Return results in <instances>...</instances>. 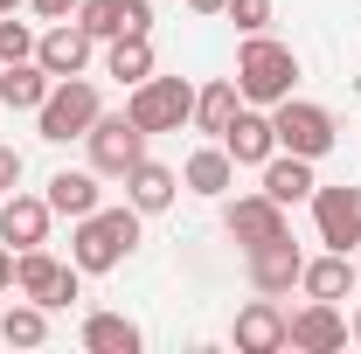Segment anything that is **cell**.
Instances as JSON below:
<instances>
[{
    "instance_id": "12",
    "label": "cell",
    "mask_w": 361,
    "mask_h": 354,
    "mask_svg": "<svg viewBox=\"0 0 361 354\" xmlns=\"http://www.w3.org/2000/svg\"><path fill=\"white\" fill-rule=\"evenodd\" d=\"M223 229L250 250V243H264V236H285L292 222H285V209L257 188V195H223Z\"/></svg>"
},
{
    "instance_id": "3",
    "label": "cell",
    "mask_w": 361,
    "mask_h": 354,
    "mask_svg": "<svg viewBox=\"0 0 361 354\" xmlns=\"http://www.w3.org/2000/svg\"><path fill=\"white\" fill-rule=\"evenodd\" d=\"M97 111H104V97H97L90 77H56L49 97H42V111H35V133L49 146H70V139H84L97 126Z\"/></svg>"
},
{
    "instance_id": "14",
    "label": "cell",
    "mask_w": 361,
    "mask_h": 354,
    "mask_svg": "<svg viewBox=\"0 0 361 354\" xmlns=\"http://www.w3.org/2000/svg\"><path fill=\"white\" fill-rule=\"evenodd\" d=\"M285 326H292V312L278 306V299H250V306L236 312V326H229V341H236V354H278L285 348Z\"/></svg>"
},
{
    "instance_id": "31",
    "label": "cell",
    "mask_w": 361,
    "mask_h": 354,
    "mask_svg": "<svg viewBox=\"0 0 361 354\" xmlns=\"http://www.w3.org/2000/svg\"><path fill=\"white\" fill-rule=\"evenodd\" d=\"M7 292H14V250L0 243V299H7Z\"/></svg>"
},
{
    "instance_id": "1",
    "label": "cell",
    "mask_w": 361,
    "mask_h": 354,
    "mask_svg": "<svg viewBox=\"0 0 361 354\" xmlns=\"http://www.w3.org/2000/svg\"><path fill=\"white\" fill-rule=\"evenodd\" d=\"M139 209L133 202H97L90 216H77V229H70V264L84 271V278H104V271H118L126 257L139 250Z\"/></svg>"
},
{
    "instance_id": "32",
    "label": "cell",
    "mask_w": 361,
    "mask_h": 354,
    "mask_svg": "<svg viewBox=\"0 0 361 354\" xmlns=\"http://www.w3.org/2000/svg\"><path fill=\"white\" fill-rule=\"evenodd\" d=\"M229 0H188V14H202V21H209V14H223Z\"/></svg>"
},
{
    "instance_id": "21",
    "label": "cell",
    "mask_w": 361,
    "mask_h": 354,
    "mask_svg": "<svg viewBox=\"0 0 361 354\" xmlns=\"http://www.w3.org/2000/svg\"><path fill=\"white\" fill-rule=\"evenodd\" d=\"M97 181H104L97 167H63V174H49L42 195H49V209H56V216L77 222V216H90V209L104 202V188H97Z\"/></svg>"
},
{
    "instance_id": "23",
    "label": "cell",
    "mask_w": 361,
    "mask_h": 354,
    "mask_svg": "<svg viewBox=\"0 0 361 354\" xmlns=\"http://www.w3.org/2000/svg\"><path fill=\"white\" fill-rule=\"evenodd\" d=\"M236 111H243V90H236V77H216V84H202V90H195V133L223 139Z\"/></svg>"
},
{
    "instance_id": "34",
    "label": "cell",
    "mask_w": 361,
    "mask_h": 354,
    "mask_svg": "<svg viewBox=\"0 0 361 354\" xmlns=\"http://www.w3.org/2000/svg\"><path fill=\"white\" fill-rule=\"evenodd\" d=\"M21 7H28V0H0V14H21Z\"/></svg>"
},
{
    "instance_id": "33",
    "label": "cell",
    "mask_w": 361,
    "mask_h": 354,
    "mask_svg": "<svg viewBox=\"0 0 361 354\" xmlns=\"http://www.w3.org/2000/svg\"><path fill=\"white\" fill-rule=\"evenodd\" d=\"M348 341H355V348H361V306L348 312Z\"/></svg>"
},
{
    "instance_id": "15",
    "label": "cell",
    "mask_w": 361,
    "mask_h": 354,
    "mask_svg": "<svg viewBox=\"0 0 361 354\" xmlns=\"http://www.w3.org/2000/svg\"><path fill=\"white\" fill-rule=\"evenodd\" d=\"M223 153L236 160V167H264L271 153H278V126H271V111H264V104H243V111L229 118Z\"/></svg>"
},
{
    "instance_id": "35",
    "label": "cell",
    "mask_w": 361,
    "mask_h": 354,
    "mask_svg": "<svg viewBox=\"0 0 361 354\" xmlns=\"http://www.w3.org/2000/svg\"><path fill=\"white\" fill-rule=\"evenodd\" d=\"M355 278H361V250H355Z\"/></svg>"
},
{
    "instance_id": "19",
    "label": "cell",
    "mask_w": 361,
    "mask_h": 354,
    "mask_svg": "<svg viewBox=\"0 0 361 354\" xmlns=\"http://www.w3.org/2000/svg\"><path fill=\"white\" fill-rule=\"evenodd\" d=\"M299 292L306 299H348V292H361L355 278V250H326V257H306V271H299Z\"/></svg>"
},
{
    "instance_id": "6",
    "label": "cell",
    "mask_w": 361,
    "mask_h": 354,
    "mask_svg": "<svg viewBox=\"0 0 361 354\" xmlns=\"http://www.w3.org/2000/svg\"><path fill=\"white\" fill-rule=\"evenodd\" d=\"M14 292L35 299V306H49V312H63L84 292V271L63 264V257H49L42 243H35V250H14Z\"/></svg>"
},
{
    "instance_id": "17",
    "label": "cell",
    "mask_w": 361,
    "mask_h": 354,
    "mask_svg": "<svg viewBox=\"0 0 361 354\" xmlns=\"http://www.w3.org/2000/svg\"><path fill=\"white\" fill-rule=\"evenodd\" d=\"M319 160H299V153H271L264 167V195L278 202V209H299V202H313V188H319V174H313Z\"/></svg>"
},
{
    "instance_id": "2",
    "label": "cell",
    "mask_w": 361,
    "mask_h": 354,
    "mask_svg": "<svg viewBox=\"0 0 361 354\" xmlns=\"http://www.w3.org/2000/svg\"><path fill=\"white\" fill-rule=\"evenodd\" d=\"M236 90H243V104H285L292 90H299V56L285 42H271V35H243L236 49Z\"/></svg>"
},
{
    "instance_id": "26",
    "label": "cell",
    "mask_w": 361,
    "mask_h": 354,
    "mask_svg": "<svg viewBox=\"0 0 361 354\" xmlns=\"http://www.w3.org/2000/svg\"><path fill=\"white\" fill-rule=\"evenodd\" d=\"M0 341H7V348H42V341H49V306L14 299V306L0 312Z\"/></svg>"
},
{
    "instance_id": "13",
    "label": "cell",
    "mask_w": 361,
    "mask_h": 354,
    "mask_svg": "<svg viewBox=\"0 0 361 354\" xmlns=\"http://www.w3.org/2000/svg\"><path fill=\"white\" fill-rule=\"evenodd\" d=\"M49 222H56V209H49V195H0V243L7 250H35V243H49Z\"/></svg>"
},
{
    "instance_id": "30",
    "label": "cell",
    "mask_w": 361,
    "mask_h": 354,
    "mask_svg": "<svg viewBox=\"0 0 361 354\" xmlns=\"http://www.w3.org/2000/svg\"><path fill=\"white\" fill-rule=\"evenodd\" d=\"M28 7H35V14H42V21H70V14H77V7H84V0H28Z\"/></svg>"
},
{
    "instance_id": "27",
    "label": "cell",
    "mask_w": 361,
    "mask_h": 354,
    "mask_svg": "<svg viewBox=\"0 0 361 354\" xmlns=\"http://www.w3.org/2000/svg\"><path fill=\"white\" fill-rule=\"evenodd\" d=\"M28 56H35V28L14 21V14H0V63H28Z\"/></svg>"
},
{
    "instance_id": "20",
    "label": "cell",
    "mask_w": 361,
    "mask_h": 354,
    "mask_svg": "<svg viewBox=\"0 0 361 354\" xmlns=\"http://www.w3.org/2000/svg\"><path fill=\"white\" fill-rule=\"evenodd\" d=\"M174 195H180V174H174V167H160V160H133V167H126V202H133L139 216L174 209Z\"/></svg>"
},
{
    "instance_id": "16",
    "label": "cell",
    "mask_w": 361,
    "mask_h": 354,
    "mask_svg": "<svg viewBox=\"0 0 361 354\" xmlns=\"http://www.w3.org/2000/svg\"><path fill=\"white\" fill-rule=\"evenodd\" d=\"M97 42H118V35H153V0H84L77 7Z\"/></svg>"
},
{
    "instance_id": "24",
    "label": "cell",
    "mask_w": 361,
    "mask_h": 354,
    "mask_svg": "<svg viewBox=\"0 0 361 354\" xmlns=\"http://www.w3.org/2000/svg\"><path fill=\"white\" fill-rule=\"evenodd\" d=\"M84 348L90 354H139L146 334H139V319H126V312H90L84 319Z\"/></svg>"
},
{
    "instance_id": "28",
    "label": "cell",
    "mask_w": 361,
    "mask_h": 354,
    "mask_svg": "<svg viewBox=\"0 0 361 354\" xmlns=\"http://www.w3.org/2000/svg\"><path fill=\"white\" fill-rule=\"evenodd\" d=\"M223 14L236 21V35H264L271 28V0H229Z\"/></svg>"
},
{
    "instance_id": "9",
    "label": "cell",
    "mask_w": 361,
    "mask_h": 354,
    "mask_svg": "<svg viewBox=\"0 0 361 354\" xmlns=\"http://www.w3.org/2000/svg\"><path fill=\"white\" fill-rule=\"evenodd\" d=\"M243 271H250V292H264V299H285L292 285H299V271H306V250L292 243V229L285 236H264V243H250L243 250Z\"/></svg>"
},
{
    "instance_id": "29",
    "label": "cell",
    "mask_w": 361,
    "mask_h": 354,
    "mask_svg": "<svg viewBox=\"0 0 361 354\" xmlns=\"http://www.w3.org/2000/svg\"><path fill=\"white\" fill-rule=\"evenodd\" d=\"M21 167H28V160H21V146H0V195H14V188H21Z\"/></svg>"
},
{
    "instance_id": "11",
    "label": "cell",
    "mask_w": 361,
    "mask_h": 354,
    "mask_svg": "<svg viewBox=\"0 0 361 354\" xmlns=\"http://www.w3.org/2000/svg\"><path fill=\"white\" fill-rule=\"evenodd\" d=\"M285 348H299V354L348 348V312L334 306V299H306V306L292 312V326H285Z\"/></svg>"
},
{
    "instance_id": "7",
    "label": "cell",
    "mask_w": 361,
    "mask_h": 354,
    "mask_svg": "<svg viewBox=\"0 0 361 354\" xmlns=\"http://www.w3.org/2000/svg\"><path fill=\"white\" fill-rule=\"evenodd\" d=\"M84 146H90V167L111 174V181H126V167L146 160V133L133 126V111H97V126L84 133Z\"/></svg>"
},
{
    "instance_id": "8",
    "label": "cell",
    "mask_w": 361,
    "mask_h": 354,
    "mask_svg": "<svg viewBox=\"0 0 361 354\" xmlns=\"http://www.w3.org/2000/svg\"><path fill=\"white\" fill-rule=\"evenodd\" d=\"M313 229L326 250H361V181L313 188Z\"/></svg>"
},
{
    "instance_id": "5",
    "label": "cell",
    "mask_w": 361,
    "mask_h": 354,
    "mask_svg": "<svg viewBox=\"0 0 361 354\" xmlns=\"http://www.w3.org/2000/svg\"><path fill=\"white\" fill-rule=\"evenodd\" d=\"M126 111H133V126L146 139L153 133H180V126H195V84L188 77H146V84L126 90Z\"/></svg>"
},
{
    "instance_id": "10",
    "label": "cell",
    "mask_w": 361,
    "mask_h": 354,
    "mask_svg": "<svg viewBox=\"0 0 361 354\" xmlns=\"http://www.w3.org/2000/svg\"><path fill=\"white\" fill-rule=\"evenodd\" d=\"M90 56H97V35H90L77 14L70 21H49V35H35V63H42L49 77H84Z\"/></svg>"
},
{
    "instance_id": "22",
    "label": "cell",
    "mask_w": 361,
    "mask_h": 354,
    "mask_svg": "<svg viewBox=\"0 0 361 354\" xmlns=\"http://www.w3.org/2000/svg\"><path fill=\"white\" fill-rule=\"evenodd\" d=\"M49 84H56V77H49L35 56H28V63H0V104H7V111H42Z\"/></svg>"
},
{
    "instance_id": "4",
    "label": "cell",
    "mask_w": 361,
    "mask_h": 354,
    "mask_svg": "<svg viewBox=\"0 0 361 354\" xmlns=\"http://www.w3.org/2000/svg\"><path fill=\"white\" fill-rule=\"evenodd\" d=\"M271 126H278V153H299V160H326L341 146V118L313 97H299V90L285 104H271Z\"/></svg>"
},
{
    "instance_id": "25",
    "label": "cell",
    "mask_w": 361,
    "mask_h": 354,
    "mask_svg": "<svg viewBox=\"0 0 361 354\" xmlns=\"http://www.w3.org/2000/svg\"><path fill=\"white\" fill-rule=\"evenodd\" d=\"M104 77H118V84L133 90L153 77V35H118V42H104Z\"/></svg>"
},
{
    "instance_id": "18",
    "label": "cell",
    "mask_w": 361,
    "mask_h": 354,
    "mask_svg": "<svg viewBox=\"0 0 361 354\" xmlns=\"http://www.w3.org/2000/svg\"><path fill=\"white\" fill-rule=\"evenodd\" d=\"M180 188H188V195H209V202H223L229 188H236V160L223 153V139H216V146H195V153L180 160Z\"/></svg>"
}]
</instances>
